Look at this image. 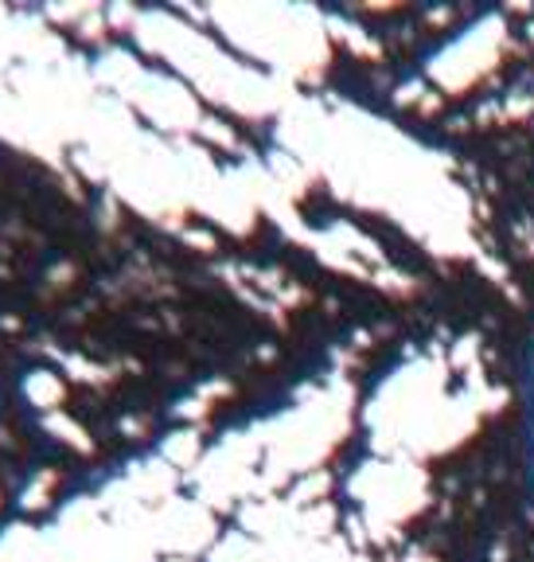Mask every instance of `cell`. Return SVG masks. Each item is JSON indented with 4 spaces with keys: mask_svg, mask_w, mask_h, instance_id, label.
Returning <instances> with one entry per match:
<instances>
[{
    "mask_svg": "<svg viewBox=\"0 0 534 562\" xmlns=\"http://www.w3.org/2000/svg\"><path fill=\"white\" fill-rule=\"evenodd\" d=\"M258 246L215 223L192 243L75 160L0 137V422L52 383L0 438V539L47 527L175 434L207 453V386L242 430L332 368L367 290L281 313L227 273Z\"/></svg>",
    "mask_w": 534,
    "mask_h": 562,
    "instance_id": "cell-1",
    "label": "cell"
}]
</instances>
